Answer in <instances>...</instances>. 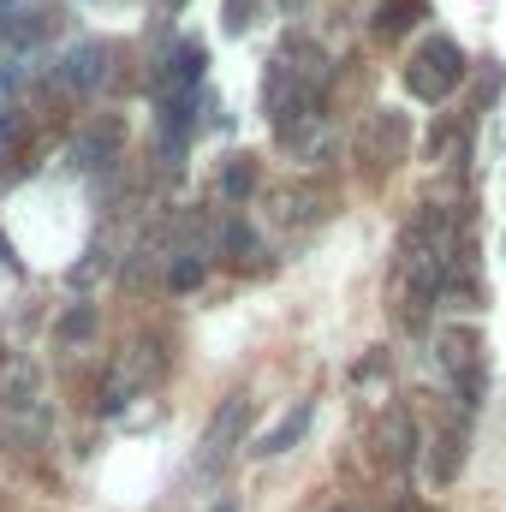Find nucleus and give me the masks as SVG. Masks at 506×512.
Segmentation results:
<instances>
[{
	"label": "nucleus",
	"mask_w": 506,
	"mask_h": 512,
	"mask_svg": "<svg viewBox=\"0 0 506 512\" xmlns=\"http://www.w3.org/2000/svg\"><path fill=\"white\" fill-rule=\"evenodd\" d=\"M108 60H114V54H108L102 42H78V48L60 60V84H66V90H96V84L108 78Z\"/></svg>",
	"instance_id": "423d86ee"
},
{
	"label": "nucleus",
	"mask_w": 506,
	"mask_h": 512,
	"mask_svg": "<svg viewBox=\"0 0 506 512\" xmlns=\"http://www.w3.org/2000/svg\"><path fill=\"white\" fill-rule=\"evenodd\" d=\"M435 346H441V364H447V370H453V382H459V405H477V393H483L477 334H471V328H447Z\"/></svg>",
	"instance_id": "f03ea898"
},
{
	"label": "nucleus",
	"mask_w": 506,
	"mask_h": 512,
	"mask_svg": "<svg viewBox=\"0 0 506 512\" xmlns=\"http://www.w3.org/2000/svg\"><path fill=\"white\" fill-rule=\"evenodd\" d=\"M18 143V120H0V149H12Z\"/></svg>",
	"instance_id": "ddd939ff"
},
{
	"label": "nucleus",
	"mask_w": 506,
	"mask_h": 512,
	"mask_svg": "<svg viewBox=\"0 0 506 512\" xmlns=\"http://www.w3.org/2000/svg\"><path fill=\"white\" fill-rule=\"evenodd\" d=\"M381 453H387V465H411V453H417V429H411V411H405V405L387 411V423H381Z\"/></svg>",
	"instance_id": "6e6552de"
},
{
	"label": "nucleus",
	"mask_w": 506,
	"mask_h": 512,
	"mask_svg": "<svg viewBox=\"0 0 506 512\" xmlns=\"http://www.w3.org/2000/svg\"><path fill=\"white\" fill-rule=\"evenodd\" d=\"M215 512H239V507H233V501H221V507H215Z\"/></svg>",
	"instance_id": "dca6fc26"
},
{
	"label": "nucleus",
	"mask_w": 506,
	"mask_h": 512,
	"mask_svg": "<svg viewBox=\"0 0 506 512\" xmlns=\"http://www.w3.org/2000/svg\"><path fill=\"white\" fill-rule=\"evenodd\" d=\"M42 399V370L30 358H6L0 364V411H30Z\"/></svg>",
	"instance_id": "39448f33"
},
{
	"label": "nucleus",
	"mask_w": 506,
	"mask_h": 512,
	"mask_svg": "<svg viewBox=\"0 0 506 512\" xmlns=\"http://www.w3.org/2000/svg\"><path fill=\"white\" fill-rule=\"evenodd\" d=\"M161 6H167V12H179V6H185V0H161Z\"/></svg>",
	"instance_id": "2eb2a0df"
},
{
	"label": "nucleus",
	"mask_w": 506,
	"mask_h": 512,
	"mask_svg": "<svg viewBox=\"0 0 506 512\" xmlns=\"http://www.w3.org/2000/svg\"><path fill=\"white\" fill-rule=\"evenodd\" d=\"M251 191H256V161L251 155H233L227 173H221V197H227V203H245Z\"/></svg>",
	"instance_id": "9d476101"
},
{
	"label": "nucleus",
	"mask_w": 506,
	"mask_h": 512,
	"mask_svg": "<svg viewBox=\"0 0 506 512\" xmlns=\"http://www.w3.org/2000/svg\"><path fill=\"white\" fill-rule=\"evenodd\" d=\"M245 423H251V399H245V393H227L221 411L209 417V435H203V447H209V453H203V471H215V465L233 453V441L245 435Z\"/></svg>",
	"instance_id": "20e7f679"
},
{
	"label": "nucleus",
	"mask_w": 506,
	"mask_h": 512,
	"mask_svg": "<svg viewBox=\"0 0 506 512\" xmlns=\"http://www.w3.org/2000/svg\"><path fill=\"white\" fill-rule=\"evenodd\" d=\"M393 512H423L417 501H393Z\"/></svg>",
	"instance_id": "4468645a"
},
{
	"label": "nucleus",
	"mask_w": 506,
	"mask_h": 512,
	"mask_svg": "<svg viewBox=\"0 0 506 512\" xmlns=\"http://www.w3.org/2000/svg\"><path fill=\"white\" fill-rule=\"evenodd\" d=\"M203 274H209V268H203V256H179L167 280H173V292H191V286H203Z\"/></svg>",
	"instance_id": "f8f14e48"
},
{
	"label": "nucleus",
	"mask_w": 506,
	"mask_h": 512,
	"mask_svg": "<svg viewBox=\"0 0 506 512\" xmlns=\"http://www.w3.org/2000/svg\"><path fill=\"white\" fill-rule=\"evenodd\" d=\"M197 84H203V48L197 42H179L161 60V72H155V96L161 102H185V96H197Z\"/></svg>",
	"instance_id": "7ed1b4c3"
},
{
	"label": "nucleus",
	"mask_w": 506,
	"mask_h": 512,
	"mask_svg": "<svg viewBox=\"0 0 506 512\" xmlns=\"http://www.w3.org/2000/svg\"><path fill=\"white\" fill-rule=\"evenodd\" d=\"M322 203H328V197H322V185H286V191L274 197V215H280L286 227H304V221H316V215H322Z\"/></svg>",
	"instance_id": "0eeeda50"
},
{
	"label": "nucleus",
	"mask_w": 506,
	"mask_h": 512,
	"mask_svg": "<svg viewBox=\"0 0 506 512\" xmlns=\"http://www.w3.org/2000/svg\"><path fill=\"white\" fill-rule=\"evenodd\" d=\"M310 417H316V405H310V399H298V405H292V411H286V417L262 435V441H256V453H262V459H268V453H286V447L310 429Z\"/></svg>",
	"instance_id": "1a4fd4ad"
},
{
	"label": "nucleus",
	"mask_w": 506,
	"mask_h": 512,
	"mask_svg": "<svg viewBox=\"0 0 506 512\" xmlns=\"http://www.w3.org/2000/svg\"><path fill=\"white\" fill-rule=\"evenodd\" d=\"M459 78H465V54H459L447 36L423 42V48L411 54V66H405V84H411V96H423V102L453 96V90H459Z\"/></svg>",
	"instance_id": "f257e3e1"
},
{
	"label": "nucleus",
	"mask_w": 506,
	"mask_h": 512,
	"mask_svg": "<svg viewBox=\"0 0 506 512\" xmlns=\"http://www.w3.org/2000/svg\"><path fill=\"white\" fill-rule=\"evenodd\" d=\"M417 12H423V0H393V6H381L376 30H381V36H399V30H405V24L417 18Z\"/></svg>",
	"instance_id": "9b49d317"
}]
</instances>
